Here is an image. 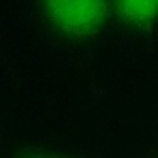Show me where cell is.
<instances>
[{
  "label": "cell",
  "mask_w": 158,
  "mask_h": 158,
  "mask_svg": "<svg viewBox=\"0 0 158 158\" xmlns=\"http://www.w3.org/2000/svg\"><path fill=\"white\" fill-rule=\"evenodd\" d=\"M44 4L57 27L74 36L95 32L106 16L105 0H44Z\"/></svg>",
  "instance_id": "obj_1"
},
{
  "label": "cell",
  "mask_w": 158,
  "mask_h": 158,
  "mask_svg": "<svg viewBox=\"0 0 158 158\" xmlns=\"http://www.w3.org/2000/svg\"><path fill=\"white\" fill-rule=\"evenodd\" d=\"M120 17L133 25H146L158 17V0H116Z\"/></svg>",
  "instance_id": "obj_2"
},
{
  "label": "cell",
  "mask_w": 158,
  "mask_h": 158,
  "mask_svg": "<svg viewBox=\"0 0 158 158\" xmlns=\"http://www.w3.org/2000/svg\"><path fill=\"white\" fill-rule=\"evenodd\" d=\"M48 158H49V157H48Z\"/></svg>",
  "instance_id": "obj_3"
}]
</instances>
